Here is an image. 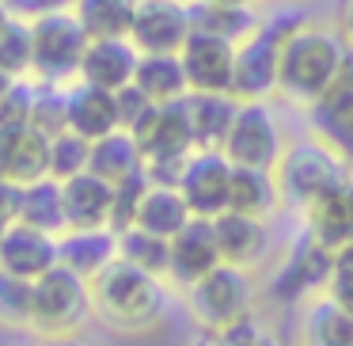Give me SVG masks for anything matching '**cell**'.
Listing matches in <instances>:
<instances>
[{"label": "cell", "mask_w": 353, "mask_h": 346, "mask_svg": "<svg viewBox=\"0 0 353 346\" xmlns=\"http://www.w3.org/2000/svg\"><path fill=\"white\" fill-rule=\"evenodd\" d=\"M92 305L95 316L118 331H148L163 320V289L160 278L114 259L103 274L92 278Z\"/></svg>", "instance_id": "obj_1"}, {"label": "cell", "mask_w": 353, "mask_h": 346, "mask_svg": "<svg viewBox=\"0 0 353 346\" xmlns=\"http://www.w3.org/2000/svg\"><path fill=\"white\" fill-rule=\"evenodd\" d=\"M345 46L334 31L327 27H296L285 42L281 54V84H277V95H285L296 107H312L319 99V92L334 80V73L342 69Z\"/></svg>", "instance_id": "obj_2"}, {"label": "cell", "mask_w": 353, "mask_h": 346, "mask_svg": "<svg viewBox=\"0 0 353 346\" xmlns=\"http://www.w3.org/2000/svg\"><path fill=\"white\" fill-rule=\"evenodd\" d=\"M304 27L300 12H277L266 23L254 27L251 39L236 46V80H232V95L239 99H266L281 84V54L289 35Z\"/></svg>", "instance_id": "obj_3"}, {"label": "cell", "mask_w": 353, "mask_h": 346, "mask_svg": "<svg viewBox=\"0 0 353 346\" xmlns=\"http://www.w3.org/2000/svg\"><path fill=\"white\" fill-rule=\"evenodd\" d=\"M95 312L92 305V282L69 270L65 262L50 267L46 274L34 278V312L31 331L34 335H77L84 320Z\"/></svg>", "instance_id": "obj_4"}, {"label": "cell", "mask_w": 353, "mask_h": 346, "mask_svg": "<svg viewBox=\"0 0 353 346\" xmlns=\"http://www.w3.org/2000/svg\"><path fill=\"white\" fill-rule=\"evenodd\" d=\"M277 186H281V202L304 213L319 194H327L334 183H342L350 175V164L334 153L330 145H323L319 137L300 141L281 156V164L274 168Z\"/></svg>", "instance_id": "obj_5"}, {"label": "cell", "mask_w": 353, "mask_h": 346, "mask_svg": "<svg viewBox=\"0 0 353 346\" xmlns=\"http://www.w3.org/2000/svg\"><path fill=\"white\" fill-rule=\"evenodd\" d=\"M133 137L141 141V153L148 160V175L160 183H175L183 160L194 153V126H190V110L186 99L179 103H160L145 122L133 130Z\"/></svg>", "instance_id": "obj_6"}, {"label": "cell", "mask_w": 353, "mask_h": 346, "mask_svg": "<svg viewBox=\"0 0 353 346\" xmlns=\"http://www.w3.org/2000/svg\"><path fill=\"white\" fill-rule=\"evenodd\" d=\"M34 35V77L39 80H65L72 73H80L88 46H92V35L84 31V23L77 19L72 8H57L46 12L42 19L31 23Z\"/></svg>", "instance_id": "obj_7"}, {"label": "cell", "mask_w": 353, "mask_h": 346, "mask_svg": "<svg viewBox=\"0 0 353 346\" xmlns=\"http://www.w3.org/2000/svg\"><path fill=\"white\" fill-rule=\"evenodd\" d=\"M186 308L190 320L198 323L205 335L224 327L228 320L251 312V282H247V267H232V262H216L205 278L186 289Z\"/></svg>", "instance_id": "obj_8"}, {"label": "cell", "mask_w": 353, "mask_h": 346, "mask_svg": "<svg viewBox=\"0 0 353 346\" xmlns=\"http://www.w3.org/2000/svg\"><path fill=\"white\" fill-rule=\"evenodd\" d=\"M224 156L236 168H259V171H274L281 164V130H277L274 110L262 99L239 103V115L228 130V141H224Z\"/></svg>", "instance_id": "obj_9"}, {"label": "cell", "mask_w": 353, "mask_h": 346, "mask_svg": "<svg viewBox=\"0 0 353 346\" xmlns=\"http://www.w3.org/2000/svg\"><path fill=\"white\" fill-rule=\"evenodd\" d=\"M232 171L236 164L224 156V148H194L179 168L175 186L190 202L194 217H216L228 209L232 198Z\"/></svg>", "instance_id": "obj_10"}, {"label": "cell", "mask_w": 353, "mask_h": 346, "mask_svg": "<svg viewBox=\"0 0 353 346\" xmlns=\"http://www.w3.org/2000/svg\"><path fill=\"white\" fill-rule=\"evenodd\" d=\"M334 259H338V251H330L315 232L304 229L292 240V247H289V255H285L270 293H274L277 300L315 297V293H319L323 285H330V278H334Z\"/></svg>", "instance_id": "obj_11"}, {"label": "cell", "mask_w": 353, "mask_h": 346, "mask_svg": "<svg viewBox=\"0 0 353 346\" xmlns=\"http://www.w3.org/2000/svg\"><path fill=\"white\" fill-rule=\"evenodd\" d=\"M307 122L323 145H330L345 164H353V50L345 54L334 80L319 92V99L307 107Z\"/></svg>", "instance_id": "obj_12"}, {"label": "cell", "mask_w": 353, "mask_h": 346, "mask_svg": "<svg viewBox=\"0 0 353 346\" xmlns=\"http://www.w3.org/2000/svg\"><path fill=\"white\" fill-rule=\"evenodd\" d=\"M190 35V4H183V0H137L130 42L141 54H179Z\"/></svg>", "instance_id": "obj_13"}, {"label": "cell", "mask_w": 353, "mask_h": 346, "mask_svg": "<svg viewBox=\"0 0 353 346\" xmlns=\"http://www.w3.org/2000/svg\"><path fill=\"white\" fill-rule=\"evenodd\" d=\"M183 57L190 92H232L236 80V42L221 39V35L194 31L186 46L179 50Z\"/></svg>", "instance_id": "obj_14"}, {"label": "cell", "mask_w": 353, "mask_h": 346, "mask_svg": "<svg viewBox=\"0 0 353 346\" xmlns=\"http://www.w3.org/2000/svg\"><path fill=\"white\" fill-rule=\"evenodd\" d=\"M221 259V247H216V232H213V217H190L183 229L171 236V267L168 278L175 285L190 289L198 278H205L209 270Z\"/></svg>", "instance_id": "obj_15"}, {"label": "cell", "mask_w": 353, "mask_h": 346, "mask_svg": "<svg viewBox=\"0 0 353 346\" xmlns=\"http://www.w3.org/2000/svg\"><path fill=\"white\" fill-rule=\"evenodd\" d=\"M0 267L23 278H39L57 267V236L27 221H12L0 232Z\"/></svg>", "instance_id": "obj_16"}, {"label": "cell", "mask_w": 353, "mask_h": 346, "mask_svg": "<svg viewBox=\"0 0 353 346\" xmlns=\"http://www.w3.org/2000/svg\"><path fill=\"white\" fill-rule=\"evenodd\" d=\"M50 175V137L31 126L0 130V179L16 186L39 183Z\"/></svg>", "instance_id": "obj_17"}, {"label": "cell", "mask_w": 353, "mask_h": 346, "mask_svg": "<svg viewBox=\"0 0 353 346\" xmlns=\"http://www.w3.org/2000/svg\"><path fill=\"white\" fill-rule=\"evenodd\" d=\"M65 217L69 229H114V183H107L95 171L65 179Z\"/></svg>", "instance_id": "obj_18"}, {"label": "cell", "mask_w": 353, "mask_h": 346, "mask_svg": "<svg viewBox=\"0 0 353 346\" xmlns=\"http://www.w3.org/2000/svg\"><path fill=\"white\" fill-rule=\"evenodd\" d=\"M304 229L315 232L330 251L353 247V179L350 175L304 209Z\"/></svg>", "instance_id": "obj_19"}, {"label": "cell", "mask_w": 353, "mask_h": 346, "mask_svg": "<svg viewBox=\"0 0 353 346\" xmlns=\"http://www.w3.org/2000/svg\"><path fill=\"white\" fill-rule=\"evenodd\" d=\"M213 232H216V247H221V259L232 267H251L266 255L270 247V229L266 217H251L239 213V209H224L213 217Z\"/></svg>", "instance_id": "obj_20"}, {"label": "cell", "mask_w": 353, "mask_h": 346, "mask_svg": "<svg viewBox=\"0 0 353 346\" xmlns=\"http://www.w3.org/2000/svg\"><path fill=\"white\" fill-rule=\"evenodd\" d=\"M300 346H353V312L334 293H315L307 297L296 323Z\"/></svg>", "instance_id": "obj_21"}, {"label": "cell", "mask_w": 353, "mask_h": 346, "mask_svg": "<svg viewBox=\"0 0 353 346\" xmlns=\"http://www.w3.org/2000/svg\"><path fill=\"white\" fill-rule=\"evenodd\" d=\"M118 259V229H65L57 236V262L92 282Z\"/></svg>", "instance_id": "obj_22"}, {"label": "cell", "mask_w": 353, "mask_h": 346, "mask_svg": "<svg viewBox=\"0 0 353 346\" xmlns=\"http://www.w3.org/2000/svg\"><path fill=\"white\" fill-rule=\"evenodd\" d=\"M137 61H141V50L130 39H92L77 77L88 80V84L118 92L137 77Z\"/></svg>", "instance_id": "obj_23"}, {"label": "cell", "mask_w": 353, "mask_h": 346, "mask_svg": "<svg viewBox=\"0 0 353 346\" xmlns=\"http://www.w3.org/2000/svg\"><path fill=\"white\" fill-rule=\"evenodd\" d=\"M69 130H77L88 141H99L107 133L122 130V122H118V95L110 88L88 84V80L72 84L69 88Z\"/></svg>", "instance_id": "obj_24"}, {"label": "cell", "mask_w": 353, "mask_h": 346, "mask_svg": "<svg viewBox=\"0 0 353 346\" xmlns=\"http://www.w3.org/2000/svg\"><path fill=\"white\" fill-rule=\"evenodd\" d=\"M239 95L232 92H190L186 95V110H190L194 126V145L198 148H224L228 130L239 115Z\"/></svg>", "instance_id": "obj_25"}, {"label": "cell", "mask_w": 353, "mask_h": 346, "mask_svg": "<svg viewBox=\"0 0 353 346\" xmlns=\"http://www.w3.org/2000/svg\"><path fill=\"white\" fill-rule=\"evenodd\" d=\"M190 217H194V209H190V202L183 198V191H179L175 183L152 179L148 191L141 194V202H137L133 224H141V229H148V232H160V236L171 240Z\"/></svg>", "instance_id": "obj_26"}, {"label": "cell", "mask_w": 353, "mask_h": 346, "mask_svg": "<svg viewBox=\"0 0 353 346\" xmlns=\"http://www.w3.org/2000/svg\"><path fill=\"white\" fill-rule=\"evenodd\" d=\"M92 171L118 186L133 175H145L148 160H145V153H141V141L133 137L130 130H114V133H107V137L92 141Z\"/></svg>", "instance_id": "obj_27"}, {"label": "cell", "mask_w": 353, "mask_h": 346, "mask_svg": "<svg viewBox=\"0 0 353 346\" xmlns=\"http://www.w3.org/2000/svg\"><path fill=\"white\" fill-rule=\"evenodd\" d=\"M19 221L34 224V229H46V232H54V236H61V232L69 229L61 179L46 175V179H39V183L19 186Z\"/></svg>", "instance_id": "obj_28"}, {"label": "cell", "mask_w": 353, "mask_h": 346, "mask_svg": "<svg viewBox=\"0 0 353 346\" xmlns=\"http://www.w3.org/2000/svg\"><path fill=\"white\" fill-rule=\"evenodd\" d=\"M133 80L156 103H179L190 95V80H186V69H183V57L179 54H141Z\"/></svg>", "instance_id": "obj_29"}, {"label": "cell", "mask_w": 353, "mask_h": 346, "mask_svg": "<svg viewBox=\"0 0 353 346\" xmlns=\"http://www.w3.org/2000/svg\"><path fill=\"white\" fill-rule=\"evenodd\" d=\"M190 19H194V31H205V35H221L228 42H243L254 35L259 19L247 4H213V0H194L190 4Z\"/></svg>", "instance_id": "obj_30"}, {"label": "cell", "mask_w": 353, "mask_h": 346, "mask_svg": "<svg viewBox=\"0 0 353 346\" xmlns=\"http://www.w3.org/2000/svg\"><path fill=\"white\" fill-rule=\"evenodd\" d=\"M281 202V186H277L274 171H259V168H236L232 171V198L228 209L251 217H270Z\"/></svg>", "instance_id": "obj_31"}, {"label": "cell", "mask_w": 353, "mask_h": 346, "mask_svg": "<svg viewBox=\"0 0 353 346\" xmlns=\"http://www.w3.org/2000/svg\"><path fill=\"white\" fill-rule=\"evenodd\" d=\"M72 12L92 39H130L137 0H72Z\"/></svg>", "instance_id": "obj_32"}, {"label": "cell", "mask_w": 353, "mask_h": 346, "mask_svg": "<svg viewBox=\"0 0 353 346\" xmlns=\"http://www.w3.org/2000/svg\"><path fill=\"white\" fill-rule=\"evenodd\" d=\"M118 259L163 278L171 267V240L160 236V232L141 229V224H125V229H118Z\"/></svg>", "instance_id": "obj_33"}, {"label": "cell", "mask_w": 353, "mask_h": 346, "mask_svg": "<svg viewBox=\"0 0 353 346\" xmlns=\"http://www.w3.org/2000/svg\"><path fill=\"white\" fill-rule=\"evenodd\" d=\"M0 69L8 77L23 80L34 73V35H31V23L27 19H16L12 16L0 31Z\"/></svg>", "instance_id": "obj_34"}, {"label": "cell", "mask_w": 353, "mask_h": 346, "mask_svg": "<svg viewBox=\"0 0 353 346\" xmlns=\"http://www.w3.org/2000/svg\"><path fill=\"white\" fill-rule=\"evenodd\" d=\"M34 312V278L12 274L0 267V323L4 327H31Z\"/></svg>", "instance_id": "obj_35"}, {"label": "cell", "mask_w": 353, "mask_h": 346, "mask_svg": "<svg viewBox=\"0 0 353 346\" xmlns=\"http://www.w3.org/2000/svg\"><path fill=\"white\" fill-rule=\"evenodd\" d=\"M31 130L46 133L50 141H54L57 133L69 130V92H61L54 80H42V84H34Z\"/></svg>", "instance_id": "obj_36"}, {"label": "cell", "mask_w": 353, "mask_h": 346, "mask_svg": "<svg viewBox=\"0 0 353 346\" xmlns=\"http://www.w3.org/2000/svg\"><path fill=\"white\" fill-rule=\"evenodd\" d=\"M80 171H92V141L80 137L77 130H65L50 141V175L54 179H72Z\"/></svg>", "instance_id": "obj_37"}, {"label": "cell", "mask_w": 353, "mask_h": 346, "mask_svg": "<svg viewBox=\"0 0 353 346\" xmlns=\"http://www.w3.org/2000/svg\"><path fill=\"white\" fill-rule=\"evenodd\" d=\"M31 107H34V84H27V77L12 80V88L0 99V130L31 126Z\"/></svg>", "instance_id": "obj_38"}, {"label": "cell", "mask_w": 353, "mask_h": 346, "mask_svg": "<svg viewBox=\"0 0 353 346\" xmlns=\"http://www.w3.org/2000/svg\"><path fill=\"white\" fill-rule=\"evenodd\" d=\"M114 95H118V122H122V130H130V133L137 130V126L145 122L156 107H160V103H156L152 95L137 84V80H130L125 88H118Z\"/></svg>", "instance_id": "obj_39"}, {"label": "cell", "mask_w": 353, "mask_h": 346, "mask_svg": "<svg viewBox=\"0 0 353 346\" xmlns=\"http://www.w3.org/2000/svg\"><path fill=\"white\" fill-rule=\"evenodd\" d=\"M148 183H152V175H133L125 179V183L114 186V229H125V224H133V213H137V202L141 194L148 191Z\"/></svg>", "instance_id": "obj_40"}, {"label": "cell", "mask_w": 353, "mask_h": 346, "mask_svg": "<svg viewBox=\"0 0 353 346\" xmlns=\"http://www.w3.org/2000/svg\"><path fill=\"white\" fill-rule=\"evenodd\" d=\"M262 335H266V331L254 320V312H243V316H236V320H228L224 327L213 331V338L221 346H259Z\"/></svg>", "instance_id": "obj_41"}, {"label": "cell", "mask_w": 353, "mask_h": 346, "mask_svg": "<svg viewBox=\"0 0 353 346\" xmlns=\"http://www.w3.org/2000/svg\"><path fill=\"white\" fill-rule=\"evenodd\" d=\"M327 289L334 293V297H338V300H342V305L353 312V247L338 251V259H334V278H330Z\"/></svg>", "instance_id": "obj_42"}, {"label": "cell", "mask_w": 353, "mask_h": 346, "mask_svg": "<svg viewBox=\"0 0 353 346\" xmlns=\"http://www.w3.org/2000/svg\"><path fill=\"white\" fill-rule=\"evenodd\" d=\"M69 0H4V8H8V16L16 19H27V23H34V19H42L46 12H57L65 8Z\"/></svg>", "instance_id": "obj_43"}, {"label": "cell", "mask_w": 353, "mask_h": 346, "mask_svg": "<svg viewBox=\"0 0 353 346\" xmlns=\"http://www.w3.org/2000/svg\"><path fill=\"white\" fill-rule=\"evenodd\" d=\"M12 221H19V186L0 179V232L8 229Z\"/></svg>", "instance_id": "obj_44"}, {"label": "cell", "mask_w": 353, "mask_h": 346, "mask_svg": "<svg viewBox=\"0 0 353 346\" xmlns=\"http://www.w3.org/2000/svg\"><path fill=\"white\" fill-rule=\"evenodd\" d=\"M46 346H88V343L77 335H54V338H46Z\"/></svg>", "instance_id": "obj_45"}, {"label": "cell", "mask_w": 353, "mask_h": 346, "mask_svg": "<svg viewBox=\"0 0 353 346\" xmlns=\"http://www.w3.org/2000/svg\"><path fill=\"white\" fill-rule=\"evenodd\" d=\"M12 80H16V77H8V73L0 69V99H4V92H8V88H12Z\"/></svg>", "instance_id": "obj_46"}, {"label": "cell", "mask_w": 353, "mask_h": 346, "mask_svg": "<svg viewBox=\"0 0 353 346\" xmlns=\"http://www.w3.org/2000/svg\"><path fill=\"white\" fill-rule=\"evenodd\" d=\"M259 346H285V343H281V338H274V335H262Z\"/></svg>", "instance_id": "obj_47"}, {"label": "cell", "mask_w": 353, "mask_h": 346, "mask_svg": "<svg viewBox=\"0 0 353 346\" xmlns=\"http://www.w3.org/2000/svg\"><path fill=\"white\" fill-rule=\"evenodd\" d=\"M8 19L12 16H8V8H4V0H0V31H4V23H8Z\"/></svg>", "instance_id": "obj_48"}, {"label": "cell", "mask_w": 353, "mask_h": 346, "mask_svg": "<svg viewBox=\"0 0 353 346\" xmlns=\"http://www.w3.org/2000/svg\"><path fill=\"white\" fill-rule=\"evenodd\" d=\"M198 346H221V343H216V338H213V335H205V338H201V343H198Z\"/></svg>", "instance_id": "obj_49"}, {"label": "cell", "mask_w": 353, "mask_h": 346, "mask_svg": "<svg viewBox=\"0 0 353 346\" xmlns=\"http://www.w3.org/2000/svg\"><path fill=\"white\" fill-rule=\"evenodd\" d=\"M213 4H251V0H213Z\"/></svg>", "instance_id": "obj_50"}, {"label": "cell", "mask_w": 353, "mask_h": 346, "mask_svg": "<svg viewBox=\"0 0 353 346\" xmlns=\"http://www.w3.org/2000/svg\"><path fill=\"white\" fill-rule=\"evenodd\" d=\"M345 19H350V35H353V0H350V12H345Z\"/></svg>", "instance_id": "obj_51"}]
</instances>
